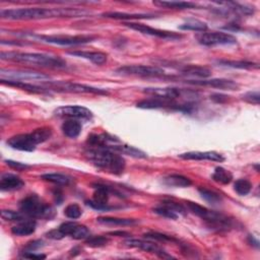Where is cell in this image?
Returning a JSON list of instances; mask_svg holds the SVG:
<instances>
[{"instance_id":"1","label":"cell","mask_w":260,"mask_h":260,"mask_svg":"<svg viewBox=\"0 0 260 260\" xmlns=\"http://www.w3.org/2000/svg\"><path fill=\"white\" fill-rule=\"evenodd\" d=\"M90 15L89 12L83 10L71 8H26V9H13L2 10L0 17L5 20L11 21H31V20H44L51 18H79Z\"/></svg>"},{"instance_id":"2","label":"cell","mask_w":260,"mask_h":260,"mask_svg":"<svg viewBox=\"0 0 260 260\" xmlns=\"http://www.w3.org/2000/svg\"><path fill=\"white\" fill-rule=\"evenodd\" d=\"M84 153L96 167L106 170L112 174L121 175L125 170L126 164L123 157L106 146L89 147Z\"/></svg>"},{"instance_id":"3","label":"cell","mask_w":260,"mask_h":260,"mask_svg":"<svg viewBox=\"0 0 260 260\" xmlns=\"http://www.w3.org/2000/svg\"><path fill=\"white\" fill-rule=\"evenodd\" d=\"M0 58L19 63L31 64L40 67L61 69L66 67V62L59 56H53L43 53H23V52H2Z\"/></svg>"},{"instance_id":"4","label":"cell","mask_w":260,"mask_h":260,"mask_svg":"<svg viewBox=\"0 0 260 260\" xmlns=\"http://www.w3.org/2000/svg\"><path fill=\"white\" fill-rule=\"evenodd\" d=\"M52 136V129L48 127L38 128L31 133L18 134L8 140V144L15 149L22 151H33L37 145L50 139Z\"/></svg>"},{"instance_id":"5","label":"cell","mask_w":260,"mask_h":260,"mask_svg":"<svg viewBox=\"0 0 260 260\" xmlns=\"http://www.w3.org/2000/svg\"><path fill=\"white\" fill-rule=\"evenodd\" d=\"M186 204L188 206V210L191 213H193L194 215L202 219L206 223V225L214 230H217L220 232L228 231L233 226V221L223 214L210 211L206 207L199 205L195 202L188 201L186 202Z\"/></svg>"},{"instance_id":"6","label":"cell","mask_w":260,"mask_h":260,"mask_svg":"<svg viewBox=\"0 0 260 260\" xmlns=\"http://www.w3.org/2000/svg\"><path fill=\"white\" fill-rule=\"evenodd\" d=\"M21 212L31 219L51 220L55 216L52 206L44 203L37 195H30L20 202Z\"/></svg>"},{"instance_id":"7","label":"cell","mask_w":260,"mask_h":260,"mask_svg":"<svg viewBox=\"0 0 260 260\" xmlns=\"http://www.w3.org/2000/svg\"><path fill=\"white\" fill-rule=\"evenodd\" d=\"M42 86H45L49 91L57 93H71V94H95V95H108V92L103 89L94 88L91 85L71 82V81H47L43 82Z\"/></svg>"},{"instance_id":"8","label":"cell","mask_w":260,"mask_h":260,"mask_svg":"<svg viewBox=\"0 0 260 260\" xmlns=\"http://www.w3.org/2000/svg\"><path fill=\"white\" fill-rule=\"evenodd\" d=\"M143 92L151 97H159L171 101L184 99L185 102H193L198 97V93L195 91L178 88H147L144 89Z\"/></svg>"},{"instance_id":"9","label":"cell","mask_w":260,"mask_h":260,"mask_svg":"<svg viewBox=\"0 0 260 260\" xmlns=\"http://www.w3.org/2000/svg\"><path fill=\"white\" fill-rule=\"evenodd\" d=\"M31 38L39 40L44 43L60 45V46H79L93 42L96 37L94 36H43V35H35L29 34Z\"/></svg>"},{"instance_id":"10","label":"cell","mask_w":260,"mask_h":260,"mask_svg":"<svg viewBox=\"0 0 260 260\" xmlns=\"http://www.w3.org/2000/svg\"><path fill=\"white\" fill-rule=\"evenodd\" d=\"M115 72L123 76L139 77H158L165 74V70L163 68L147 65H125L117 68Z\"/></svg>"},{"instance_id":"11","label":"cell","mask_w":260,"mask_h":260,"mask_svg":"<svg viewBox=\"0 0 260 260\" xmlns=\"http://www.w3.org/2000/svg\"><path fill=\"white\" fill-rule=\"evenodd\" d=\"M0 76L2 79L8 80H17V81H27V80H49L50 76L37 71L30 70H15V69H5L0 70Z\"/></svg>"},{"instance_id":"12","label":"cell","mask_w":260,"mask_h":260,"mask_svg":"<svg viewBox=\"0 0 260 260\" xmlns=\"http://www.w3.org/2000/svg\"><path fill=\"white\" fill-rule=\"evenodd\" d=\"M125 27L137 31L143 35H148L151 37H157L160 39H164V40H171V41H176V40H180L182 39V35L174 33V32H168V31H163V30H159V29H153L151 27H148L146 25L143 24H138V23H125L124 24Z\"/></svg>"},{"instance_id":"13","label":"cell","mask_w":260,"mask_h":260,"mask_svg":"<svg viewBox=\"0 0 260 260\" xmlns=\"http://www.w3.org/2000/svg\"><path fill=\"white\" fill-rule=\"evenodd\" d=\"M197 41L203 46H218V45H234L237 43V39L228 33L212 32L202 33L197 36Z\"/></svg>"},{"instance_id":"14","label":"cell","mask_w":260,"mask_h":260,"mask_svg":"<svg viewBox=\"0 0 260 260\" xmlns=\"http://www.w3.org/2000/svg\"><path fill=\"white\" fill-rule=\"evenodd\" d=\"M94 188H95L94 198H93V200L86 201V204L93 207L94 210L102 211V212H105V211L107 212V211L112 210L113 207L108 205L109 195H110V191H112V189H110L108 186H105L102 184H95Z\"/></svg>"},{"instance_id":"15","label":"cell","mask_w":260,"mask_h":260,"mask_svg":"<svg viewBox=\"0 0 260 260\" xmlns=\"http://www.w3.org/2000/svg\"><path fill=\"white\" fill-rule=\"evenodd\" d=\"M186 83L197 85V86H206V88H214L225 91H236L239 88V84L230 79L225 78H212V79H194L186 80Z\"/></svg>"},{"instance_id":"16","label":"cell","mask_w":260,"mask_h":260,"mask_svg":"<svg viewBox=\"0 0 260 260\" xmlns=\"http://www.w3.org/2000/svg\"><path fill=\"white\" fill-rule=\"evenodd\" d=\"M54 115L61 118L69 119H84L90 120L93 118V112L82 106H62L54 111Z\"/></svg>"},{"instance_id":"17","label":"cell","mask_w":260,"mask_h":260,"mask_svg":"<svg viewBox=\"0 0 260 260\" xmlns=\"http://www.w3.org/2000/svg\"><path fill=\"white\" fill-rule=\"evenodd\" d=\"M124 244L128 247L131 248H138L140 250L153 253L157 256L161 258H173V256L169 255L163 248L158 246L157 244L148 241H143V240H137V239H128L124 242Z\"/></svg>"},{"instance_id":"18","label":"cell","mask_w":260,"mask_h":260,"mask_svg":"<svg viewBox=\"0 0 260 260\" xmlns=\"http://www.w3.org/2000/svg\"><path fill=\"white\" fill-rule=\"evenodd\" d=\"M58 229L63 233V235L65 237L70 236L71 238H73L75 240H84L90 237L89 229L85 226L79 225L77 223L66 222V223L61 224Z\"/></svg>"},{"instance_id":"19","label":"cell","mask_w":260,"mask_h":260,"mask_svg":"<svg viewBox=\"0 0 260 260\" xmlns=\"http://www.w3.org/2000/svg\"><path fill=\"white\" fill-rule=\"evenodd\" d=\"M179 158L183 160H194V161H212L222 163L225 161L223 154L217 151H188L179 154Z\"/></svg>"},{"instance_id":"20","label":"cell","mask_w":260,"mask_h":260,"mask_svg":"<svg viewBox=\"0 0 260 260\" xmlns=\"http://www.w3.org/2000/svg\"><path fill=\"white\" fill-rule=\"evenodd\" d=\"M3 84H7L10 86H14V88H19L24 91L33 93V94H48L50 91L43 86L36 85L33 83H29L26 81H17V80H8V79H0Z\"/></svg>"},{"instance_id":"21","label":"cell","mask_w":260,"mask_h":260,"mask_svg":"<svg viewBox=\"0 0 260 260\" xmlns=\"http://www.w3.org/2000/svg\"><path fill=\"white\" fill-rule=\"evenodd\" d=\"M25 186V182L17 175L4 174L0 179V189L3 191L20 190Z\"/></svg>"},{"instance_id":"22","label":"cell","mask_w":260,"mask_h":260,"mask_svg":"<svg viewBox=\"0 0 260 260\" xmlns=\"http://www.w3.org/2000/svg\"><path fill=\"white\" fill-rule=\"evenodd\" d=\"M179 70L183 75L201 79H205L212 75V71L209 68L199 65H183Z\"/></svg>"},{"instance_id":"23","label":"cell","mask_w":260,"mask_h":260,"mask_svg":"<svg viewBox=\"0 0 260 260\" xmlns=\"http://www.w3.org/2000/svg\"><path fill=\"white\" fill-rule=\"evenodd\" d=\"M108 148H111L112 150L114 151H117L119 153H124V154H127V155H130V157H133V158H136V159H145L147 158L146 153L134 146H131V145H128V144H123L121 142L119 143H115V144H111V145H108L106 146Z\"/></svg>"},{"instance_id":"24","label":"cell","mask_w":260,"mask_h":260,"mask_svg":"<svg viewBox=\"0 0 260 260\" xmlns=\"http://www.w3.org/2000/svg\"><path fill=\"white\" fill-rule=\"evenodd\" d=\"M37 223L33 219H26L22 222H19L18 225L12 228V233L17 236H29L35 233Z\"/></svg>"},{"instance_id":"25","label":"cell","mask_w":260,"mask_h":260,"mask_svg":"<svg viewBox=\"0 0 260 260\" xmlns=\"http://www.w3.org/2000/svg\"><path fill=\"white\" fill-rule=\"evenodd\" d=\"M69 55L90 60L97 65H103L107 61V55L102 52H89V51H72L68 52Z\"/></svg>"},{"instance_id":"26","label":"cell","mask_w":260,"mask_h":260,"mask_svg":"<svg viewBox=\"0 0 260 260\" xmlns=\"http://www.w3.org/2000/svg\"><path fill=\"white\" fill-rule=\"evenodd\" d=\"M61 129L65 136L69 138H76L81 133L82 126L80 122L76 119H68L65 122H63Z\"/></svg>"},{"instance_id":"27","label":"cell","mask_w":260,"mask_h":260,"mask_svg":"<svg viewBox=\"0 0 260 260\" xmlns=\"http://www.w3.org/2000/svg\"><path fill=\"white\" fill-rule=\"evenodd\" d=\"M163 183L169 187H189L192 182L189 178L179 175V174H172L163 179Z\"/></svg>"},{"instance_id":"28","label":"cell","mask_w":260,"mask_h":260,"mask_svg":"<svg viewBox=\"0 0 260 260\" xmlns=\"http://www.w3.org/2000/svg\"><path fill=\"white\" fill-rule=\"evenodd\" d=\"M153 5L169 10H191L197 8V5L190 2H153Z\"/></svg>"},{"instance_id":"29","label":"cell","mask_w":260,"mask_h":260,"mask_svg":"<svg viewBox=\"0 0 260 260\" xmlns=\"http://www.w3.org/2000/svg\"><path fill=\"white\" fill-rule=\"evenodd\" d=\"M218 64L226 67H232V68H238V69H258L259 65L258 63L250 62V61H244V60H218Z\"/></svg>"},{"instance_id":"30","label":"cell","mask_w":260,"mask_h":260,"mask_svg":"<svg viewBox=\"0 0 260 260\" xmlns=\"http://www.w3.org/2000/svg\"><path fill=\"white\" fill-rule=\"evenodd\" d=\"M103 17L107 19H113V20H141V19H150L153 16L152 15H145V14H125V13H105L103 14Z\"/></svg>"},{"instance_id":"31","label":"cell","mask_w":260,"mask_h":260,"mask_svg":"<svg viewBox=\"0 0 260 260\" xmlns=\"http://www.w3.org/2000/svg\"><path fill=\"white\" fill-rule=\"evenodd\" d=\"M41 178L47 182H51L60 186H66L71 181L70 177L64 174H60V173H47V174L42 175Z\"/></svg>"},{"instance_id":"32","label":"cell","mask_w":260,"mask_h":260,"mask_svg":"<svg viewBox=\"0 0 260 260\" xmlns=\"http://www.w3.org/2000/svg\"><path fill=\"white\" fill-rule=\"evenodd\" d=\"M213 180L220 184H229L233 180L232 173L223 167H217L213 173Z\"/></svg>"},{"instance_id":"33","label":"cell","mask_w":260,"mask_h":260,"mask_svg":"<svg viewBox=\"0 0 260 260\" xmlns=\"http://www.w3.org/2000/svg\"><path fill=\"white\" fill-rule=\"evenodd\" d=\"M97 222L100 224H103V225H107V226H132V225L137 224L136 220L110 218V217L98 218Z\"/></svg>"},{"instance_id":"34","label":"cell","mask_w":260,"mask_h":260,"mask_svg":"<svg viewBox=\"0 0 260 260\" xmlns=\"http://www.w3.org/2000/svg\"><path fill=\"white\" fill-rule=\"evenodd\" d=\"M198 192L201 195V197L205 201H207L210 204L218 205V204H221L223 202V197L219 193H217V192H215L213 190L206 189L204 187H199L198 188Z\"/></svg>"},{"instance_id":"35","label":"cell","mask_w":260,"mask_h":260,"mask_svg":"<svg viewBox=\"0 0 260 260\" xmlns=\"http://www.w3.org/2000/svg\"><path fill=\"white\" fill-rule=\"evenodd\" d=\"M180 30L183 31H194V32H205L209 27L204 22L198 21V20H188L186 23L179 26Z\"/></svg>"},{"instance_id":"36","label":"cell","mask_w":260,"mask_h":260,"mask_svg":"<svg viewBox=\"0 0 260 260\" xmlns=\"http://www.w3.org/2000/svg\"><path fill=\"white\" fill-rule=\"evenodd\" d=\"M153 213L163 217V218H166V219H170V220H177L179 215L177 213H175L174 211H172L170 207H168L167 205L165 204H161L157 207H154L153 210Z\"/></svg>"},{"instance_id":"37","label":"cell","mask_w":260,"mask_h":260,"mask_svg":"<svg viewBox=\"0 0 260 260\" xmlns=\"http://www.w3.org/2000/svg\"><path fill=\"white\" fill-rule=\"evenodd\" d=\"M252 189V184L247 179H238L234 184V190L239 195H247Z\"/></svg>"},{"instance_id":"38","label":"cell","mask_w":260,"mask_h":260,"mask_svg":"<svg viewBox=\"0 0 260 260\" xmlns=\"http://www.w3.org/2000/svg\"><path fill=\"white\" fill-rule=\"evenodd\" d=\"M144 237L146 239L152 240V241H157V242H163V243H167V242H175V243H179L178 240H176L175 238H173L172 236L166 235V234H162V233H158V232H149L144 234Z\"/></svg>"},{"instance_id":"39","label":"cell","mask_w":260,"mask_h":260,"mask_svg":"<svg viewBox=\"0 0 260 260\" xmlns=\"http://www.w3.org/2000/svg\"><path fill=\"white\" fill-rule=\"evenodd\" d=\"M26 217L22 212H15V211H10V210H4L2 212V218L6 221L9 222H22L26 220Z\"/></svg>"},{"instance_id":"40","label":"cell","mask_w":260,"mask_h":260,"mask_svg":"<svg viewBox=\"0 0 260 260\" xmlns=\"http://www.w3.org/2000/svg\"><path fill=\"white\" fill-rule=\"evenodd\" d=\"M82 211L79 207V205H77L76 203H71L69 205L66 206V209L64 210V215L71 220H77L81 217Z\"/></svg>"},{"instance_id":"41","label":"cell","mask_w":260,"mask_h":260,"mask_svg":"<svg viewBox=\"0 0 260 260\" xmlns=\"http://www.w3.org/2000/svg\"><path fill=\"white\" fill-rule=\"evenodd\" d=\"M109 242V240L106 237L103 236H95V237H89L85 239V244L93 247V248H97V247H103L105 245H107V243Z\"/></svg>"},{"instance_id":"42","label":"cell","mask_w":260,"mask_h":260,"mask_svg":"<svg viewBox=\"0 0 260 260\" xmlns=\"http://www.w3.org/2000/svg\"><path fill=\"white\" fill-rule=\"evenodd\" d=\"M163 204L167 205L168 207H170L172 211H174L175 213H177L178 215L181 214V215H185L186 214V210L184 209L183 205H181L180 203H177L175 201H172V200H165L162 202Z\"/></svg>"},{"instance_id":"43","label":"cell","mask_w":260,"mask_h":260,"mask_svg":"<svg viewBox=\"0 0 260 260\" xmlns=\"http://www.w3.org/2000/svg\"><path fill=\"white\" fill-rule=\"evenodd\" d=\"M259 99H260V96H259V92L258 91H256V92H248V93H246V94H244L242 96V100H244L247 103L255 104V105L259 104Z\"/></svg>"},{"instance_id":"44","label":"cell","mask_w":260,"mask_h":260,"mask_svg":"<svg viewBox=\"0 0 260 260\" xmlns=\"http://www.w3.org/2000/svg\"><path fill=\"white\" fill-rule=\"evenodd\" d=\"M6 163H7L8 166H10L11 168H13V169H15L17 171H26V170L31 168V166H29L27 164L16 162V161H12V160H7Z\"/></svg>"},{"instance_id":"45","label":"cell","mask_w":260,"mask_h":260,"mask_svg":"<svg viewBox=\"0 0 260 260\" xmlns=\"http://www.w3.org/2000/svg\"><path fill=\"white\" fill-rule=\"evenodd\" d=\"M42 246H43V241H41V240L31 241L26 245L24 252H34V251L38 250L39 248H41Z\"/></svg>"},{"instance_id":"46","label":"cell","mask_w":260,"mask_h":260,"mask_svg":"<svg viewBox=\"0 0 260 260\" xmlns=\"http://www.w3.org/2000/svg\"><path fill=\"white\" fill-rule=\"evenodd\" d=\"M46 236L50 239H53V240H61L63 239L65 236L63 235V233L59 230V229H56V230H52L50 232H48L46 234Z\"/></svg>"},{"instance_id":"47","label":"cell","mask_w":260,"mask_h":260,"mask_svg":"<svg viewBox=\"0 0 260 260\" xmlns=\"http://www.w3.org/2000/svg\"><path fill=\"white\" fill-rule=\"evenodd\" d=\"M229 98H230L229 96H226V95H223V94H213L211 96V99L218 104H224V103L228 102Z\"/></svg>"},{"instance_id":"48","label":"cell","mask_w":260,"mask_h":260,"mask_svg":"<svg viewBox=\"0 0 260 260\" xmlns=\"http://www.w3.org/2000/svg\"><path fill=\"white\" fill-rule=\"evenodd\" d=\"M24 258H28V259H36V260H41V259H45L46 255L44 254H37L34 252H25L23 255Z\"/></svg>"},{"instance_id":"49","label":"cell","mask_w":260,"mask_h":260,"mask_svg":"<svg viewBox=\"0 0 260 260\" xmlns=\"http://www.w3.org/2000/svg\"><path fill=\"white\" fill-rule=\"evenodd\" d=\"M248 242L251 244V245H253L255 248H259V242H258V240H256L253 236H249L248 237Z\"/></svg>"},{"instance_id":"50","label":"cell","mask_w":260,"mask_h":260,"mask_svg":"<svg viewBox=\"0 0 260 260\" xmlns=\"http://www.w3.org/2000/svg\"><path fill=\"white\" fill-rule=\"evenodd\" d=\"M110 235L119 236V237H126V236H129V234L126 233V232H112V233H110Z\"/></svg>"}]
</instances>
